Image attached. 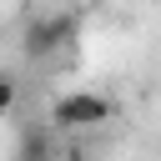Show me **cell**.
<instances>
[{"mask_svg": "<svg viewBox=\"0 0 161 161\" xmlns=\"http://www.w3.org/2000/svg\"><path fill=\"white\" fill-rule=\"evenodd\" d=\"M116 116V106L101 96V91H65V96H55V106H50V121L60 126V131H91V126H106Z\"/></svg>", "mask_w": 161, "mask_h": 161, "instance_id": "2", "label": "cell"}, {"mask_svg": "<svg viewBox=\"0 0 161 161\" xmlns=\"http://www.w3.org/2000/svg\"><path fill=\"white\" fill-rule=\"evenodd\" d=\"M15 96H20V86H15L10 75H0V121H5L10 111H15Z\"/></svg>", "mask_w": 161, "mask_h": 161, "instance_id": "4", "label": "cell"}, {"mask_svg": "<svg viewBox=\"0 0 161 161\" xmlns=\"http://www.w3.org/2000/svg\"><path fill=\"white\" fill-rule=\"evenodd\" d=\"M50 156H55V146H50V136H45L40 126L20 131V141H15V161H50Z\"/></svg>", "mask_w": 161, "mask_h": 161, "instance_id": "3", "label": "cell"}, {"mask_svg": "<svg viewBox=\"0 0 161 161\" xmlns=\"http://www.w3.org/2000/svg\"><path fill=\"white\" fill-rule=\"evenodd\" d=\"M75 40H80V15H70V10H50V15H35L25 25V55L30 60H55Z\"/></svg>", "mask_w": 161, "mask_h": 161, "instance_id": "1", "label": "cell"}]
</instances>
